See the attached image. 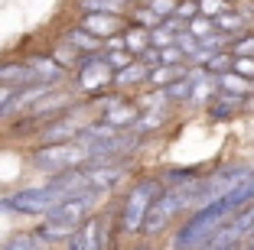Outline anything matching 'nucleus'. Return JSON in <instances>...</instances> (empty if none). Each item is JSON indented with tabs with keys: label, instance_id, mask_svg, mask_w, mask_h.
I'll list each match as a JSON object with an SVG mask.
<instances>
[{
	"label": "nucleus",
	"instance_id": "nucleus-25",
	"mask_svg": "<svg viewBox=\"0 0 254 250\" xmlns=\"http://www.w3.org/2000/svg\"><path fill=\"white\" fill-rule=\"evenodd\" d=\"M199 13L209 16V20H218V16L232 13V10H228V0H199Z\"/></svg>",
	"mask_w": 254,
	"mask_h": 250
},
{
	"label": "nucleus",
	"instance_id": "nucleus-5",
	"mask_svg": "<svg viewBox=\"0 0 254 250\" xmlns=\"http://www.w3.org/2000/svg\"><path fill=\"white\" fill-rule=\"evenodd\" d=\"M65 199L62 192L49 189V185H30L20 189L7 199H0V211H13V214H49L59 201Z\"/></svg>",
	"mask_w": 254,
	"mask_h": 250
},
{
	"label": "nucleus",
	"instance_id": "nucleus-32",
	"mask_svg": "<svg viewBox=\"0 0 254 250\" xmlns=\"http://www.w3.org/2000/svg\"><path fill=\"white\" fill-rule=\"evenodd\" d=\"M134 250H150V247H147V244H140V247H134Z\"/></svg>",
	"mask_w": 254,
	"mask_h": 250
},
{
	"label": "nucleus",
	"instance_id": "nucleus-14",
	"mask_svg": "<svg viewBox=\"0 0 254 250\" xmlns=\"http://www.w3.org/2000/svg\"><path fill=\"white\" fill-rule=\"evenodd\" d=\"M137 3L140 0H78V10L82 13H121V16H127Z\"/></svg>",
	"mask_w": 254,
	"mask_h": 250
},
{
	"label": "nucleus",
	"instance_id": "nucleus-16",
	"mask_svg": "<svg viewBox=\"0 0 254 250\" xmlns=\"http://www.w3.org/2000/svg\"><path fill=\"white\" fill-rule=\"evenodd\" d=\"M147 78H150V68L137 59L124 72H114V91H127V88H137V85H147Z\"/></svg>",
	"mask_w": 254,
	"mask_h": 250
},
{
	"label": "nucleus",
	"instance_id": "nucleus-23",
	"mask_svg": "<svg viewBox=\"0 0 254 250\" xmlns=\"http://www.w3.org/2000/svg\"><path fill=\"white\" fill-rule=\"evenodd\" d=\"M215 26H218V33H225V36H235V33H241L248 26V20L241 13H225V16L215 20Z\"/></svg>",
	"mask_w": 254,
	"mask_h": 250
},
{
	"label": "nucleus",
	"instance_id": "nucleus-4",
	"mask_svg": "<svg viewBox=\"0 0 254 250\" xmlns=\"http://www.w3.org/2000/svg\"><path fill=\"white\" fill-rule=\"evenodd\" d=\"M163 192L166 189H163L160 179H140L124 199V208H121V231H124V234H140L150 208H153V201H157Z\"/></svg>",
	"mask_w": 254,
	"mask_h": 250
},
{
	"label": "nucleus",
	"instance_id": "nucleus-7",
	"mask_svg": "<svg viewBox=\"0 0 254 250\" xmlns=\"http://www.w3.org/2000/svg\"><path fill=\"white\" fill-rule=\"evenodd\" d=\"M98 199H101V195H95V192H85V195H65L53 211L46 214V221H53V224H65V228L78 231L91 214H98L95 211Z\"/></svg>",
	"mask_w": 254,
	"mask_h": 250
},
{
	"label": "nucleus",
	"instance_id": "nucleus-20",
	"mask_svg": "<svg viewBox=\"0 0 254 250\" xmlns=\"http://www.w3.org/2000/svg\"><path fill=\"white\" fill-rule=\"evenodd\" d=\"M235 59H238V55H232V52H215V55H212L202 68H205L209 75H218V78H222V75L235 72Z\"/></svg>",
	"mask_w": 254,
	"mask_h": 250
},
{
	"label": "nucleus",
	"instance_id": "nucleus-13",
	"mask_svg": "<svg viewBox=\"0 0 254 250\" xmlns=\"http://www.w3.org/2000/svg\"><path fill=\"white\" fill-rule=\"evenodd\" d=\"M245 104H248V98L228 95V91H218V95L209 101V117H215V120L235 117V114H241V110H245Z\"/></svg>",
	"mask_w": 254,
	"mask_h": 250
},
{
	"label": "nucleus",
	"instance_id": "nucleus-29",
	"mask_svg": "<svg viewBox=\"0 0 254 250\" xmlns=\"http://www.w3.org/2000/svg\"><path fill=\"white\" fill-rule=\"evenodd\" d=\"M235 72L245 75V78H254V59L251 55H238V59H235Z\"/></svg>",
	"mask_w": 254,
	"mask_h": 250
},
{
	"label": "nucleus",
	"instance_id": "nucleus-26",
	"mask_svg": "<svg viewBox=\"0 0 254 250\" xmlns=\"http://www.w3.org/2000/svg\"><path fill=\"white\" fill-rule=\"evenodd\" d=\"M105 59H108V65H111L114 72H124L127 65H134V62H137V55H130L127 49H118V52H105Z\"/></svg>",
	"mask_w": 254,
	"mask_h": 250
},
{
	"label": "nucleus",
	"instance_id": "nucleus-21",
	"mask_svg": "<svg viewBox=\"0 0 254 250\" xmlns=\"http://www.w3.org/2000/svg\"><path fill=\"white\" fill-rule=\"evenodd\" d=\"M3 250H46V241H39L36 234H13Z\"/></svg>",
	"mask_w": 254,
	"mask_h": 250
},
{
	"label": "nucleus",
	"instance_id": "nucleus-17",
	"mask_svg": "<svg viewBox=\"0 0 254 250\" xmlns=\"http://www.w3.org/2000/svg\"><path fill=\"white\" fill-rule=\"evenodd\" d=\"M121 36H124V49L130 52V55H137V59H140L143 52L150 49V30H147V26H137V23H130V26H127Z\"/></svg>",
	"mask_w": 254,
	"mask_h": 250
},
{
	"label": "nucleus",
	"instance_id": "nucleus-27",
	"mask_svg": "<svg viewBox=\"0 0 254 250\" xmlns=\"http://www.w3.org/2000/svg\"><path fill=\"white\" fill-rule=\"evenodd\" d=\"M147 7L153 10V13L160 16V20H170V16H176V0H147Z\"/></svg>",
	"mask_w": 254,
	"mask_h": 250
},
{
	"label": "nucleus",
	"instance_id": "nucleus-2",
	"mask_svg": "<svg viewBox=\"0 0 254 250\" xmlns=\"http://www.w3.org/2000/svg\"><path fill=\"white\" fill-rule=\"evenodd\" d=\"M114 91V68L108 65L105 52H91L82 55L75 65V95L85 101H98Z\"/></svg>",
	"mask_w": 254,
	"mask_h": 250
},
{
	"label": "nucleus",
	"instance_id": "nucleus-8",
	"mask_svg": "<svg viewBox=\"0 0 254 250\" xmlns=\"http://www.w3.org/2000/svg\"><path fill=\"white\" fill-rule=\"evenodd\" d=\"M105 244H108V221L101 214H91L82 228L72 234L65 250H105Z\"/></svg>",
	"mask_w": 254,
	"mask_h": 250
},
{
	"label": "nucleus",
	"instance_id": "nucleus-6",
	"mask_svg": "<svg viewBox=\"0 0 254 250\" xmlns=\"http://www.w3.org/2000/svg\"><path fill=\"white\" fill-rule=\"evenodd\" d=\"M189 208V199H186V185H176V189H166L163 195H160L157 201H153V208H150L147 221H143V231L140 234H160L163 228H170L173 218L180 211H186Z\"/></svg>",
	"mask_w": 254,
	"mask_h": 250
},
{
	"label": "nucleus",
	"instance_id": "nucleus-10",
	"mask_svg": "<svg viewBox=\"0 0 254 250\" xmlns=\"http://www.w3.org/2000/svg\"><path fill=\"white\" fill-rule=\"evenodd\" d=\"M30 72H33V81L36 85H49V88H56L62 78H65V68L59 65V59L56 55H30Z\"/></svg>",
	"mask_w": 254,
	"mask_h": 250
},
{
	"label": "nucleus",
	"instance_id": "nucleus-1",
	"mask_svg": "<svg viewBox=\"0 0 254 250\" xmlns=\"http://www.w3.org/2000/svg\"><path fill=\"white\" fill-rule=\"evenodd\" d=\"M232 214L235 211L225 205V199H218V201H212V205L199 208V211H195L192 218L176 231V237H173V250H205V244L215 237V231L222 228Z\"/></svg>",
	"mask_w": 254,
	"mask_h": 250
},
{
	"label": "nucleus",
	"instance_id": "nucleus-11",
	"mask_svg": "<svg viewBox=\"0 0 254 250\" xmlns=\"http://www.w3.org/2000/svg\"><path fill=\"white\" fill-rule=\"evenodd\" d=\"M0 85H7V88H30L36 85L33 81V72H30V62L20 59V62H0Z\"/></svg>",
	"mask_w": 254,
	"mask_h": 250
},
{
	"label": "nucleus",
	"instance_id": "nucleus-9",
	"mask_svg": "<svg viewBox=\"0 0 254 250\" xmlns=\"http://www.w3.org/2000/svg\"><path fill=\"white\" fill-rule=\"evenodd\" d=\"M78 26L88 30L98 39H111V36H121L130 26V20L121 16V13H82L78 16Z\"/></svg>",
	"mask_w": 254,
	"mask_h": 250
},
{
	"label": "nucleus",
	"instance_id": "nucleus-24",
	"mask_svg": "<svg viewBox=\"0 0 254 250\" xmlns=\"http://www.w3.org/2000/svg\"><path fill=\"white\" fill-rule=\"evenodd\" d=\"M186 30L189 33H192V36L195 39H199V43H202V39H205V36H212V33H218V26H215V20H209V16H195V20L192 23H189V26H186Z\"/></svg>",
	"mask_w": 254,
	"mask_h": 250
},
{
	"label": "nucleus",
	"instance_id": "nucleus-31",
	"mask_svg": "<svg viewBox=\"0 0 254 250\" xmlns=\"http://www.w3.org/2000/svg\"><path fill=\"white\" fill-rule=\"evenodd\" d=\"M235 52H238V55H245V52H254V39H241V43L235 46Z\"/></svg>",
	"mask_w": 254,
	"mask_h": 250
},
{
	"label": "nucleus",
	"instance_id": "nucleus-30",
	"mask_svg": "<svg viewBox=\"0 0 254 250\" xmlns=\"http://www.w3.org/2000/svg\"><path fill=\"white\" fill-rule=\"evenodd\" d=\"M13 95H16V88H7V85H0V114H3V107L13 101Z\"/></svg>",
	"mask_w": 254,
	"mask_h": 250
},
{
	"label": "nucleus",
	"instance_id": "nucleus-28",
	"mask_svg": "<svg viewBox=\"0 0 254 250\" xmlns=\"http://www.w3.org/2000/svg\"><path fill=\"white\" fill-rule=\"evenodd\" d=\"M199 16V0H183L180 7H176V20H183L189 26V23Z\"/></svg>",
	"mask_w": 254,
	"mask_h": 250
},
{
	"label": "nucleus",
	"instance_id": "nucleus-12",
	"mask_svg": "<svg viewBox=\"0 0 254 250\" xmlns=\"http://www.w3.org/2000/svg\"><path fill=\"white\" fill-rule=\"evenodd\" d=\"M62 43H68L78 55H91V52H105V39H98V36H91L88 30H82L78 23H75L72 30H65L62 33Z\"/></svg>",
	"mask_w": 254,
	"mask_h": 250
},
{
	"label": "nucleus",
	"instance_id": "nucleus-22",
	"mask_svg": "<svg viewBox=\"0 0 254 250\" xmlns=\"http://www.w3.org/2000/svg\"><path fill=\"white\" fill-rule=\"evenodd\" d=\"M176 36H180L176 30H170L166 23H160V26H153V30H150V46H153V49H166V46H176Z\"/></svg>",
	"mask_w": 254,
	"mask_h": 250
},
{
	"label": "nucleus",
	"instance_id": "nucleus-18",
	"mask_svg": "<svg viewBox=\"0 0 254 250\" xmlns=\"http://www.w3.org/2000/svg\"><path fill=\"white\" fill-rule=\"evenodd\" d=\"M225 205L232 208V211H241L245 205H254V176H251V179H245L238 189L228 192V195H225Z\"/></svg>",
	"mask_w": 254,
	"mask_h": 250
},
{
	"label": "nucleus",
	"instance_id": "nucleus-3",
	"mask_svg": "<svg viewBox=\"0 0 254 250\" xmlns=\"http://www.w3.org/2000/svg\"><path fill=\"white\" fill-rule=\"evenodd\" d=\"M91 156H88V147L82 143H43V147L30 150V162L33 169L46 172V176H59V172H68V169H78L85 166Z\"/></svg>",
	"mask_w": 254,
	"mask_h": 250
},
{
	"label": "nucleus",
	"instance_id": "nucleus-19",
	"mask_svg": "<svg viewBox=\"0 0 254 250\" xmlns=\"http://www.w3.org/2000/svg\"><path fill=\"white\" fill-rule=\"evenodd\" d=\"M218 88L228 91V95L248 98V91H251V81H248L245 75H238V72H228V75H222V78H218Z\"/></svg>",
	"mask_w": 254,
	"mask_h": 250
},
{
	"label": "nucleus",
	"instance_id": "nucleus-15",
	"mask_svg": "<svg viewBox=\"0 0 254 250\" xmlns=\"http://www.w3.org/2000/svg\"><path fill=\"white\" fill-rule=\"evenodd\" d=\"M183 78H189V65H160V68L150 72L147 85L163 91V88H170V85H176V81H183Z\"/></svg>",
	"mask_w": 254,
	"mask_h": 250
}]
</instances>
